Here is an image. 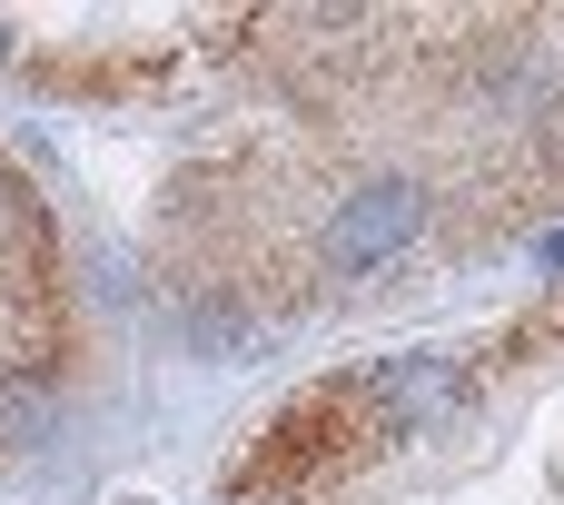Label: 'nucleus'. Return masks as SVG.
Masks as SVG:
<instances>
[{
  "mask_svg": "<svg viewBox=\"0 0 564 505\" xmlns=\"http://www.w3.org/2000/svg\"><path fill=\"white\" fill-rule=\"evenodd\" d=\"M109 505H149V496H109Z\"/></svg>",
  "mask_w": 564,
  "mask_h": 505,
  "instance_id": "4",
  "label": "nucleus"
},
{
  "mask_svg": "<svg viewBox=\"0 0 564 505\" xmlns=\"http://www.w3.org/2000/svg\"><path fill=\"white\" fill-rule=\"evenodd\" d=\"M0 60H10V30H0Z\"/></svg>",
  "mask_w": 564,
  "mask_h": 505,
  "instance_id": "5",
  "label": "nucleus"
},
{
  "mask_svg": "<svg viewBox=\"0 0 564 505\" xmlns=\"http://www.w3.org/2000/svg\"><path fill=\"white\" fill-rule=\"evenodd\" d=\"M545 268H564V228H555V238H545Z\"/></svg>",
  "mask_w": 564,
  "mask_h": 505,
  "instance_id": "3",
  "label": "nucleus"
},
{
  "mask_svg": "<svg viewBox=\"0 0 564 505\" xmlns=\"http://www.w3.org/2000/svg\"><path fill=\"white\" fill-rule=\"evenodd\" d=\"M416 228H426V189H416V179H377V189H357V198L317 228V268H327V278L387 268Z\"/></svg>",
  "mask_w": 564,
  "mask_h": 505,
  "instance_id": "1",
  "label": "nucleus"
},
{
  "mask_svg": "<svg viewBox=\"0 0 564 505\" xmlns=\"http://www.w3.org/2000/svg\"><path fill=\"white\" fill-rule=\"evenodd\" d=\"M367 407H387L397 427H436V417H456L466 407V367L456 357H436V347H416V357H387V367H367V387H357Z\"/></svg>",
  "mask_w": 564,
  "mask_h": 505,
  "instance_id": "2",
  "label": "nucleus"
}]
</instances>
